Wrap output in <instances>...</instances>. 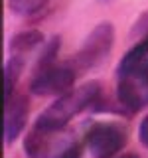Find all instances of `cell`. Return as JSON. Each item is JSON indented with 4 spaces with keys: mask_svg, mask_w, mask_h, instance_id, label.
<instances>
[{
    "mask_svg": "<svg viewBox=\"0 0 148 158\" xmlns=\"http://www.w3.org/2000/svg\"><path fill=\"white\" fill-rule=\"evenodd\" d=\"M99 2H111V0H99Z\"/></svg>",
    "mask_w": 148,
    "mask_h": 158,
    "instance_id": "cell-16",
    "label": "cell"
},
{
    "mask_svg": "<svg viewBox=\"0 0 148 158\" xmlns=\"http://www.w3.org/2000/svg\"><path fill=\"white\" fill-rule=\"evenodd\" d=\"M30 115V99L26 93H14L4 101V142L12 144L24 132Z\"/></svg>",
    "mask_w": 148,
    "mask_h": 158,
    "instance_id": "cell-7",
    "label": "cell"
},
{
    "mask_svg": "<svg viewBox=\"0 0 148 158\" xmlns=\"http://www.w3.org/2000/svg\"><path fill=\"white\" fill-rule=\"evenodd\" d=\"M148 34V12H144L140 18L134 22V26H132V32L130 36H136V38H142Z\"/></svg>",
    "mask_w": 148,
    "mask_h": 158,
    "instance_id": "cell-12",
    "label": "cell"
},
{
    "mask_svg": "<svg viewBox=\"0 0 148 158\" xmlns=\"http://www.w3.org/2000/svg\"><path fill=\"white\" fill-rule=\"evenodd\" d=\"M24 69V56H10L4 65V101L16 93V81Z\"/></svg>",
    "mask_w": 148,
    "mask_h": 158,
    "instance_id": "cell-9",
    "label": "cell"
},
{
    "mask_svg": "<svg viewBox=\"0 0 148 158\" xmlns=\"http://www.w3.org/2000/svg\"><path fill=\"white\" fill-rule=\"evenodd\" d=\"M138 140L142 142V146L148 148V115L140 121V127H138Z\"/></svg>",
    "mask_w": 148,
    "mask_h": 158,
    "instance_id": "cell-14",
    "label": "cell"
},
{
    "mask_svg": "<svg viewBox=\"0 0 148 158\" xmlns=\"http://www.w3.org/2000/svg\"><path fill=\"white\" fill-rule=\"evenodd\" d=\"M79 77L75 67L71 63H53L46 69L34 71V77L30 81V93L38 97L47 95H63L69 89H73V83Z\"/></svg>",
    "mask_w": 148,
    "mask_h": 158,
    "instance_id": "cell-4",
    "label": "cell"
},
{
    "mask_svg": "<svg viewBox=\"0 0 148 158\" xmlns=\"http://www.w3.org/2000/svg\"><path fill=\"white\" fill-rule=\"evenodd\" d=\"M117 99L126 113H136L148 105V67L117 73Z\"/></svg>",
    "mask_w": 148,
    "mask_h": 158,
    "instance_id": "cell-3",
    "label": "cell"
},
{
    "mask_svg": "<svg viewBox=\"0 0 148 158\" xmlns=\"http://www.w3.org/2000/svg\"><path fill=\"white\" fill-rule=\"evenodd\" d=\"M126 128L118 123H97L89 128L85 146L95 158H115L126 144Z\"/></svg>",
    "mask_w": 148,
    "mask_h": 158,
    "instance_id": "cell-5",
    "label": "cell"
},
{
    "mask_svg": "<svg viewBox=\"0 0 148 158\" xmlns=\"http://www.w3.org/2000/svg\"><path fill=\"white\" fill-rule=\"evenodd\" d=\"M115 158H138V154H134V152H126V154H121V156H115Z\"/></svg>",
    "mask_w": 148,
    "mask_h": 158,
    "instance_id": "cell-15",
    "label": "cell"
},
{
    "mask_svg": "<svg viewBox=\"0 0 148 158\" xmlns=\"http://www.w3.org/2000/svg\"><path fill=\"white\" fill-rule=\"evenodd\" d=\"M59 44H61L59 36H53L46 44V46H43V49H42V53H39V57H38V63H36V69H34V71L46 69V67H49V65H53V63H56L57 52H59Z\"/></svg>",
    "mask_w": 148,
    "mask_h": 158,
    "instance_id": "cell-10",
    "label": "cell"
},
{
    "mask_svg": "<svg viewBox=\"0 0 148 158\" xmlns=\"http://www.w3.org/2000/svg\"><path fill=\"white\" fill-rule=\"evenodd\" d=\"M61 132L63 131H43L34 125L24 138V152L28 154V158H56L63 148L69 146L61 144L67 142Z\"/></svg>",
    "mask_w": 148,
    "mask_h": 158,
    "instance_id": "cell-6",
    "label": "cell"
},
{
    "mask_svg": "<svg viewBox=\"0 0 148 158\" xmlns=\"http://www.w3.org/2000/svg\"><path fill=\"white\" fill-rule=\"evenodd\" d=\"M56 158H81V146L79 144H69L67 148H63Z\"/></svg>",
    "mask_w": 148,
    "mask_h": 158,
    "instance_id": "cell-13",
    "label": "cell"
},
{
    "mask_svg": "<svg viewBox=\"0 0 148 158\" xmlns=\"http://www.w3.org/2000/svg\"><path fill=\"white\" fill-rule=\"evenodd\" d=\"M99 97H101V85L97 81H89L79 87H73L67 93L59 95L36 118L34 125L43 131H63L73 117L85 111L87 107H91L93 103H97Z\"/></svg>",
    "mask_w": 148,
    "mask_h": 158,
    "instance_id": "cell-1",
    "label": "cell"
},
{
    "mask_svg": "<svg viewBox=\"0 0 148 158\" xmlns=\"http://www.w3.org/2000/svg\"><path fill=\"white\" fill-rule=\"evenodd\" d=\"M47 0H8V6L18 16H34L42 8H46Z\"/></svg>",
    "mask_w": 148,
    "mask_h": 158,
    "instance_id": "cell-11",
    "label": "cell"
},
{
    "mask_svg": "<svg viewBox=\"0 0 148 158\" xmlns=\"http://www.w3.org/2000/svg\"><path fill=\"white\" fill-rule=\"evenodd\" d=\"M113 42H115V28H113V24L111 22L97 24L69 63L75 67V71L79 75L91 71V69H95L107 59V56L113 49Z\"/></svg>",
    "mask_w": 148,
    "mask_h": 158,
    "instance_id": "cell-2",
    "label": "cell"
},
{
    "mask_svg": "<svg viewBox=\"0 0 148 158\" xmlns=\"http://www.w3.org/2000/svg\"><path fill=\"white\" fill-rule=\"evenodd\" d=\"M146 67H148V59H146Z\"/></svg>",
    "mask_w": 148,
    "mask_h": 158,
    "instance_id": "cell-17",
    "label": "cell"
},
{
    "mask_svg": "<svg viewBox=\"0 0 148 158\" xmlns=\"http://www.w3.org/2000/svg\"><path fill=\"white\" fill-rule=\"evenodd\" d=\"M42 44H43V34L39 30H24V32H18L16 36H12V40H10V53L26 56L28 52L36 49Z\"/></svg>",
    "mask_w": 148,
    "mask_h": 158,
    "instance_id": "cell-8",
    "label": "cell"
}]
</instances>
